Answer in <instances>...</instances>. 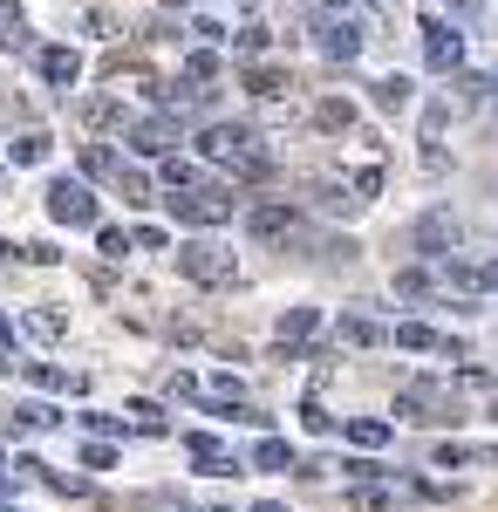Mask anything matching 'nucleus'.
I'll list each match as a JSON object with an SVG mask.
<instances>
[{"instance_id":"f257e3e1","label":"nucleus","mask_w":498,"mask_h":512,"mask_svg":"<svg viewBox=\"0 0 498 512\" xmlns=\"http://www.w3.org/2000/svg\"><path fill=\"white\" fill-rule=\"evenodd\" d=\"M198 151H205L212 164H226L232 178H246V185L273 171V158L260 151V137H253L246 123H205V130H198Z\"/></svg>"},{"instance_id":"f03ea898","label":"nucleus","mask_w":498,"mask_h":512,"mask_svg":"<svg viewBox=\"0 0 498 512\" xmlns=\"http://www.w3.org/2000/svg\"><path fill=\"white\" fill-rule=\"evenodd\" d=\"M437 287H458V294H498V253H444L430 260Z\"/></svg>"},{"instance_id":"7ed1b4c3","label":"nucleus","mask_w":498,"mask_h":512,"mask_svg":"<svg viewBox=\"0 0 498 512\" xmlns=\"http://www.w3.org/2000/svg\"><path fill=\"white\" fill-rule=\"evenodd\" d=\"M178 274L192 280V287H232L239 260H232L226 246H212V239H192V246H178Z\"/></svg>"},{"instance_id":"20e7f679","label":"nucleus","mask_w":498,"mask_h":512,"mask_svg":"<svg viewBox=\"0 0 498 512\" xmlns=\"http://www.w3.org/2000/svg\"><path fill=\"white\" fill-rule=\"evenodd\" d=\"M171 219H185V226H226L232 192H219V185H185V192H171Z\"/></svg>"},{"instance_id":"39448f33","label":"nucleus","mask_w":498,"mask_h":512,"mask_svg":"<svg viewBox=\"0 0 498 512\" xmlns=\"http://www.w3.org/2000/svg\"><path fill=\"white\" fill-rule=\"evenodd\" d=\"M48 219H55V226H103L96 192H89L82 178H55V185H48Z\"/></svg>"},{"instance_id":"423d86ee","label":"nucleus","mask_w":498,"mask_h":512,"mask_svg":"<svg viewBox=\"0 0 498 512\" xmlns=\"http://www.w3.org/2000/svg\"><path fill=\"white\" fill-rule=\"evenodd\" d=\"M246 233L253 239H301V205H287V198H260V205H246Z\"/></svg>"},{"instance_id":"0eeeda50","label":"nucleus","mask_w":498,"mask_h":512,"mask_svg":"<svg viewBox=\"0 0 498 512\" xmlns=\"http://www.w3.org/2000/svg\"><path fill=\"white\" fill-rule=\"evenodd\" d=\"M423 62L437 69V76H451L464 62V35H458V21H444V14H430L423 21Z\"/></svg>"},{"instance_id":"6e6552de","label":"nucleus","mask_w":498,"mask_h":512,"mask_svg":"<svg viewBox=\"0 0 498 512\" xmlns=\"http://www.w3.org/2000/svg\"><path fill=\"white\" fill-rule=\"evenodd\" d=\"M417 253L423 260H444V253H458V239H464V226H458V212H444V205H437V212H423L417 219Z\"/></svg>"},{"instance_id":"1a4fd4ad","label":"nucleus","mask_w":498,"mask_h":512,"mask_svg":"<svg viewBox=\"0 0 498 512\" xmlns=\"http://www.w3.org/2000/svg\"><path fill=\"white\" fill-rule=\"evenodd\" d=\"M362 28H355V21H335V14H321V21H314V48H321V55H328V62H355V55H362Z\"/></svg>"},{"instance_id":"9d476101","label":"nucleus","mask_w":498,"mask_h":512,"mask_svg":"<svg viewBox=\"0 0 498 512\" xmlns=\"http://www.w3.org/2000/svg\"><path fill=\"white\" fill-rule=\"evenodd\" d=\"M171 144H178V110H157V117L130 123V151L137 158H171Z\"/></svg>"},{"instance_id":"9b49d317","label":"nucleus","mask_w":498,"mask_h":512,"mask_svg":"<svg viewBox=\"0 0 498 512\" xmlns=\"http://www.w3.org/2000/svg\"><path fill=\"white\" fill-rule=\"evenodd\" d=\"M35 69H41L48 89H76V82H82V55L69 48V41H55V48H41V55H35Z\"/></svg>"},{"instance_id":"f8f14e48","label":"nucleus","mask_w":498,"mask_h":512,"mask_svg":"<svg viewBox=\"0 0 498 512\" xmlns=\"http://www.w3.org/2000/svg\"><path fill=\"white\" fill-rule=\"evenodd\" d=\"M335 342H348V349H383L389 328L376 315H362V308H342V321H335Z\"/></svg>"},{"instance_id":"ddd939ff","label":"nucleus","mask_w":498,"mask_h":512,"mask_svg":"<svg viewBox=\"0 0 498 512\" xmlns=\"http://www.w3.org/2000/svg\"><path fill=\"white\" fill-rule=\"evenodd\" d=\"M21 48H35V28H28L21 0H0V55H21Z\"/></svg>"},{"instance_id":"4468645a","label":"nucleus","mask_w":498,"mask_h":512,"mask_svg":"<svg viewBox=\"0 0 498 512\" xmlns=\"http://www.w3.org/2000/svg\"><path fill=\"white\" fill-rule=\"evenodd\" d=\"M314 328H321V315H314V308H287V315L273 321V335H280V349L294 355L307 342V335H314Z\"/></svg>"},{"instance_id":"2eb2a0df","label":"nucleus","mask_w":498,"mask_h":512,"mask_svg":"<svg viewBox=\"0 0 498 512\" xmlns=\"http://www.w3.org/2000/svg\"><path fill=\"white\" fill-rule=\"evenodd\" d=\"M342 437L355 444V451H383L389 437H396V424H383V417H348V424H342Z\"/></svg>"},{"instance_id":"dca6fc26","label":"nucleus","mask_w":498,"mask_h":512,"mask_svg":"<svg viewBox=\"0 0 498 512\" xmlns=\"http://www.w3.org/2000/svg\"><path fill=\"white\" fill-rule=\"evenodd\" d=\"M185 458H192V465H212V472H239V465H232V451L219 444V437H205V431L185 437Z\"/></svg>"},{"instance_id":"f3484780","label":"nucleus","mask_w":498,"mask_h":512,"mask_svg":"<svg viewBox=\"0 0 498 512\" xmlns=\"http://www.w3.org/2000/svg\"><path fill=\"white\" fill-rule=\"evenodd\" d=\"M314 130H328V137L355 130V103H348V96H321V103H314Z\"/></svg>"},{"instance_id":"a211bd4d","label":"nucleus","mask_w":498,"mask_h":512,"mask_svg":"<svg viewBox=\"0 0 498 512\" xmlns=\"http://www.w3.org/2000/svg\"><path fill=\"white\" fill-rule=\"evenodd\" d=\"M246 89H253L260 103H273V96H287V89H294V76H287V69H273V62H253V69H246Z\"/></svg>"},{"instance_id":"6ab92c4d","label":"nucleus","mask_w":498,"mask_h":512,"mask_svg":"<svg viewBox=\"0 0 498 512\" xmlns=\"http://www.w3.org/2000/svg\"><path fill=\"white\" fill-rule=\"evenodd\" d=\"M287 465H294V444L287 437H260L253 444V472H287Z\"/></svg>"},{"instance_id":"aec40b11","label":"nucleus","mask_w":498,"mask_h":512,"mask_svg":"<svg viewBox=\"0 0 498 512\" xmlns=\"http://www.w3.org/2000/svg\"><path fill=\"white\" fill-rule=\"evenodd\" d=\"M437 342H444V335H437L430 321H403V328H396V349H410V355H430Z\"/></svg>"},{"instance_id":"412c9836","label":"nucleus","mask_w":498,"mask_h":512,"mask_svg":"<svg viewBox=\"0 0 498 512\" xmlns=\"http://www.w3.org/2000/svg\"><path fill=\"white\" fill-rule=\"evenodd\" d=\"M410 96H417L410 76H383V82H376V110H389V117H396V110H410Z\"/></svg>"},{"instance_id":"4be33fe9","label":"nucleus","mask_w":498,"mask_h":512,"mask_svg":"<svg viewBox=\"0 0 498 512\" xmlns=\"http://www.w3.org/2000/svg\"><path fill=\"white\" fill-rule=\"evenodd\" d=\"M82 117L96 123V130H130V110H123V103H116V96H96V103H89V110H82Z\"/></svg>"},{"instance_id":"5701e85b","label":"nucleus","mask_w":498,"mask_h":512,"mask_svg":"<svg viewBox=\"0 0 498 512\" xmlns=\"http://www.w3.org/2000/svg\"><path fill=\"white\" fill-rule=\"evenodd\" d=\"M7 424H14V431H55V424H62V417H55V410H48V403H21V410H14V417H7Z\"/></svg>"},{"instance_id":"b1692460","label":"nucleus","mask_w":498,"mask_h":512,"mask_svg":"<svg viewBox=\"0 0 498 512\" xmlns=\"http://www.w3.org/2000/svg\"><path fill=\"white\" fill-rule=\"evenodd\" d=\"M28 383L35 390H82V376H62L55 362H28Z\"/></svg>"},{"instance_id":"393cba45","label":"nucleus","mask_w":498,"mask_h":512,"mask_svg":"<svg viewBox=\"0 0 498 512\" xmlns=\"http://www.w3.org/2000/svg\"><path fill=\"white\" fill-rule=\"evenodd\" d=\"M185 82H198V89H212V82H219V55H212V48H198V55H185Z\"/></svg>"},{"instance_id":"a878e982","label":"nucleus","mask_w":498,"mask_h":512,"mask_svg":"<svg viewBox=\"0 0 498 512\" xmlns=\"http://www.w3.org/2000/svg\"><path fill=\"white\" fill-rule=\"evenodd\" d=\"M62 328H69V321L55 315V308H35V315H28V335H35V342H62Z\"/></svg>"},{"instance_id":"bb28decb","label":"nucleus","mask_w":498,"mask_h":512,"mask_svg":"<svg viewBox=\"0 0 498 512\" xmlns=\"http://www.w3.org/2000/svg\"><path fill=\"white\" fill-rule=\"evenodd\" d=\"M430 458H437V465H444V472H451V465H485V458H492V451H471V444H437V451H430Z\"/></svg>"},{"instance_id":"cd10ccee","label":"nucleus","mask_w":498,"mask_h":512,"mask_svg":"<svg viewBox=\"0 0 498 512\" xmlns=\"http://www.w3.org/2000/svg\"><path fill=\"white\" fill-rule=\"evenodd\" d=\"M430 287H437V274H423V267H403V274H396V294H403V301H423Z\"/></svg>"},{"instance_id":"c85d7f7f","label":"nucleus","mask_w":498,"mask_h":512,"mask_svg":"<svg viewBox=\"0 0 498 512\" xmlns=\"http://www.w3.org/2000/svg\"><path fill=\"white\" fill-rule=\"evenodd\" d=\"M82 171H89V178H116L123 164H116V151H103V144H89V151H82Z\"/></svg>"},{"instance_id":"c756f323","label":"nucleus","mask_w":498,"mask_h":512,"mask_svg":"<svg viewBox=\"0 0 498 512\" xmlns=\"http://www.w3.org/2000/svg\"><path fill=\"white\" fill-rule=\"evenodd\" d=\"M458 96H464V103H492L498 76H458Z\"/></svg>"},{"instance_id":"7c9ffc66","label":"nucleus","mask_w":498,"mask_h":512,"mask_svg":"<svg viewBox=\"0 0 498 512\" xmlns=\"http://www.w3.org/2000/svg\"><path fill=\"white\" fill-rule=\"evenodd\" d=\"M41 158H48V137H41V130L14 137V164H41Z\"/></svg>"},{"instance_id":"2f4dec72","label":"nucleus","mask_w":498,"mask_h":512,"mask_svg":"<svg viewBox=\"0 0 498 512\" xmlns=\"http://www.w3.org/2000/svg\"><path fill=\"white\" fill-rule=\"evenodd\" d=\"M130 424L151 431V437H164V410H157V403H130Z\"/></svg>"},{"instance_id":"473e14b6","label":"nucleus","mask_w":498,"mask_h":512,"mask_svg":"<svg viewBox=\"0 0 498 512\" xmlns=\"http://www.w3.org/2000/svg\"><path fill=\"white\" fill-rule=\"evenodd\" d=\"M96 246H103V260H123V253H130V233H116V226H96Z\"/></svg>"},{"instance_id":"72a5a7b5","label":"nucleus","mask_w":498,"mask_h":512,"mask_svg":"<svg viewBox=\"0 0 498 512\" xmlns=\"http://www.w3.org/2000/svg\"><path fill=\"white\" fill-rule=\"evenodd\" d=\"M444 123H451V103H430V110H423V144H437Z\"/></svg>"},{"instance_id":"f704fd0d","label":"nucleus","mask_w":498,"mask_h":512,"mask_svg":"<svg viewBox=\"0 0 498 512\" xmlns=\"http://www.w3.org/2000/svg\"><path fill=\"white\" fill-rule=\"evenodd\" d=\"M164 185H171V192H185V185H198V171L185 158H164Z\"/></svg>"},{"instance_id":"c9c22d12","label":"nucleus","mask_w":498,"mask_h":512,"mask_svg":"<svg viewBox=\"0 0 498 512\" xmlns=\"http://www.w3.org/2000/svg\"><path fill=\"white\" fill-rule=\"evenodd\" d=\"M192 35H198V41H212V48H219V41H232L226 28H219V21H212V14H198V21H192Z\"/></svg>"},{"instance_id":"e433bc0d","label":"nucleus","mask_w":498,"mask_h":512,"mask_svg":"<svg viewBox=\"0 0 498 512\" xmlns=\"http://www.w3.org/2000/svg\"><path fill=\"white\" fill-rule=\"evenodd\" d=\"M82 465H89V472H110L116 451H110V444H89V451H82Z\"/></svg>"},{"instance_id":"4c0bfd02","label":"nucleus","mask_w":498,"mask_h":512,"mask_svg":"<svg viewBox=\"0 0 498 512\" xmlns=\"http://www.w3.org/2000/svg\"><path fill=\"white\" fill-rule=\"evenodd\" d=\"M444 7H451V21H478V14H485L492 0H444Z\"/></svg>"},{"instance_id":"58836bf2","label":"nucleus","mask_w":498,"mask_h":512,"mask_svg":"<svg viewBox=\"0 0 498 512\" xmlns=\"http://www.w3.org/2000/svg\"><path fill=\"white\" fill-rule=\"evenodd\" d=\"M21 260H35V267H55V260H62V253H55V246H48V239H35V246H21Z\"/></svg>"},{"instance_id":"ea45409f","label":"nucleus","mask_w":498,"mask_h":512,"mask_svg":"<svg viewBox=\"0 0 498 512\" xmlns=\"http://www.w3.org/2000/svg\"><path fill=\"white\" fill-rule=\"evenodd\" d=\"M130 246H151V253H157V246H171V239H164V226H137V233H130Z\"/></svg>"},{"instance_id":"a19ab883","label":"nucleus","mask_w":498,"mask_h":512,"mask_svg":"<svg viewBox=\"0 0 498 512\" xmlns=\"http://www.w3.org/2000/svg\"><path fill=\"white\" fill-rule=\"evenodd\" d=\"M301 417H307V431H335V417H328L321 403H301Z\"/></svg>"},{"instance_id":"79ce46f5","label":"nucleus","mask_w":498,"mask_h":512,"mask_svg":"<svg viewBox=\"0 0 498 512\" xmlns=\"http://www.w3.org/2000/svg\"><path fill=\"white\" fill-rule=\"evenodd\" d=\"M82 424H89L96 437H103V431H123V417H103V410H82Z\"/></svg>"},{"instance_id":"37998d69","label":"nucleus","mask_w":498,"mask_h":512,"mask_svg":"<svg viewBox=\"0 0 498 512\" xmlns=\"http://www.w3.org/2000/svg\"><path fill=\"white\" fill-rule=\"evenodd\" d=\"M253 512H287V506H273V499H260V506H253Z\"/></svg>"},{"instance_id":"c03bdc74","label":"nucleus","mask_w":498,"mask_h":512,"mask_svg":"<svg viewBox=\"0 0 498 512\" xmlns=\"http://www.w3.org/2000/svg\"><path fill=\"white\" fill-rule=\"evenodd\" d=\"M7 335H14V328H7V315H0V349H7Z\"/></svg>"},{"instance_id":"a18cd8bd","label":"nucleus","mask_w":498,"mask_h":512,"mask_svg":"<svg viewBox=\"0 0 498 512\" xmlns=\"http://www.w3.org/2000/svg\"><path fill=\"white\" fill-rule=\"evenodd\" d=\"M171 7H192V0H171Z\"/></svg>"},{"instance_id":"49530a36","label":"nucleus","mask_w":498,"mask_h":512,"mask_svg":"<svg viewBox=\"0 0 498 512\" xmlns=\"http://www.w3.org/2000/svg\"><path fill=\"white\" fill-rule=\"evenodd\" d=\"M212 512H232V506H212Z\"/></svg>"}]
</instances>
